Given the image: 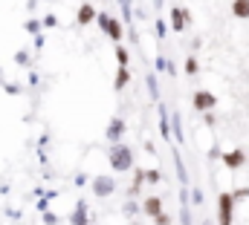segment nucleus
Here are the masks:
<instances>
[{
	"mask_svg": "<svg viewBox=\"0 0 249 225\" xmlns=\"http://www.w3.org/2000/svg\"><path fill=\"white\" fill-rule=\"evenodd\" d=\"M110 165H113V170H119V173H124V170L133 168V153H130V147L127 145H119V142H113V147H110Z\"/></svg>",
	"mask_w": 249,
	"mask_h": 225,
	"instance_id": "nucleus-1",
	"label": "nucleus"
},
{
	"mask_svg": "<svg viewBox=\"0 0 249 225\" xmlns=\"http://www.w3.org/2000/svg\"><path fill=\"white\" fill-rule=\"evenodd\" d=\"M191 104H194V110L209 112V110H214V107H217V96H214V93H209V90H197V93L191 96Z\"/></svg>",
	"mask_w": 249,
	"mask_h": 225,
	"instance_id": "nucleus-2",
	"label": "nucleus"
},
{
	"mask_svg": "<svg viewBox=\"0 0 249 225\" xmlns=\"http://www.w3.org/2000/svg\"><path fill=\"white\" fill-rule=\"evenodd\" d=\"M232 193H220L217 196V211H220V225H232Z\"/></svg>",
	"mask_w": 249,
	"mask_h": 225,
	"instance_id": "nucleus-3",
	"label": "nucleus"
},
{
	"mask_svg": "<svg viewBox=\"0 0 249 225\" xmlns=\"http://www.w3.org/2000/svg\"><path fill=\"white\" fill-rule=\"evenodd\" d=\"M220 159H223V165H226L229 170H238V168H244V162H247V156H244L241 150H229V153H223Z\"/></svg>",
	"mask_w": 249,
	"mask_h": 225,
	"instance_id": "nucleus-4",
	"label": "nucleus"
},
{
	"mask_svg": "<svg viewBox=\"0 0 249 225\" xmlns=\"http://www.w3.org/2000/svg\"><path fill=\"white\" fill-rule=\"evenodd\" d=\"M113 188H116V185H113V179H110V176H99V179L93 182V191H96L99 196H110V193H113Z\"/></svg>",
	"mask_w": 249,
	"mask_h": 225,
	"instance_id": "nucleus-5",
	"label": "nucleus"
},
{
	"mask_svg": "<svg viewBox=\"0 0 249 225\" xmlns=\"http://www.w3.org/2000/svg\"><path fill=\"white\" fill-rule=\"evenodd\" d=\"M188 23V12L186 9H171V26H174V32H183Z\"/></svg>",
	"mask_w": 249,
	"mask_h": 225,
	"instance_id": "nucleus-6",
	"label": "nucleus"
},
{
	"mask_svg": "<svg viewBox=\"0 0 249 225\" xmlns=\"http://www.w3.org/2000/svg\"><path fill=\"white\" fill-rule=\"evenodd\" d=\"M142 211H145L148 217H157V214L162 211V199H160V196H148V199L142 202Z\"/></svg>",
	"mask_w": 249,
	"mask_h": 225,
	"instance_id": "nucleus-7",
	"label": "nucleus"
},
{
	"mask_svg": "<svg viewBox=\"0 0 249 225\" xmlns=\"http://www.w3.org/2000/svg\"><path fill=\"white\" fill-rule=\"evenodd\" d=\"M122 136H124V118H113L110 127H107V139L110 142H119Z\"/></svg>",
	"mask_w": 249,
	"mask_h": 225,
	"instance_id": "nucleus-8",
	"label": "nucleus"
},
{
	"mask_svg": "<svg viewBox=\"0 0 249 225\" xmlns=\"http://www.w3.org/2000/svg\"><path fill=\"white\" fill-rule=\"evenodd\" d=\"M96 20V9L90 6V3H81V9H78V23L84 26V23H93Z\"/></svg>",
	"mask_w": 249,
	"mask_h": 225,
	"instance_id": "nucleus-9",
	"label": "nucleus"
},
{
	"mask_svg": "<svg viewBox=\"0 0 249 225\" xmlns=\"http://www.w3.org/2000/svg\"><path fill=\"white\" fill-rule=\"evenodd\" d=\"M232 15L241 17V20H249V0H235L232 3Z\"/></svg>",
	"mask_w": 249,
	"mask_h": 225,
	"instance_id": "nucleus-10",
	"label": "nucleus"
},
{
	"mask_svg": "<svg viewBox=\"0 0 249 225\" xmlns=\"http://www.w3.org/2000/svg\"><path fill=\"white\" fill-rule=\"evenodd\" d=\"M105 29H107V35H110L116 44L122 41V23H119V20H107V23H105Z\"/></svg>",
	"mask_w": 249,
	"mask_h": 225,
	"instance_id": "nucleus-11",
	"label": "nucleus"
},
{
	"mask_svg": "<svg viewBox=\"0 0 249 225\" xmlns=\"http://www.w3.org/2000/svg\"><path fill=\"white\" fill-rule=\"evenodd\" d=\"M127 84H130V72H127V66H119V72H116V84H113V87H116V90H124Z\"/></svg>",
	"mask_w": 249,
	"mask_h": 225,
	"instance_id": "nucleus-12",
	"label": "nucleus"
},
{
	"mask_svg": "<svg viewBox=\"0 0 249 225\" xmlns=\"http://www.w3.org/2000/svg\"><path fill=\"white\" fill-rule=\"evenodd\" d=\"M84 202H78V208H75V214H72V225H90L87 223V217H84Z\"/></svg>",
	"mask_w": 249,
	"mask_h": 225,
	"instance_id": "nucleus-13",
	"label": "nucleus"
},
{
	"mask_svg": "<svg viewBox=\"0 0 249 225\" xmlns=\"http://www.w3.org/2000/svg\"><path fill=\"white\" fill-rule=\"evenodd\" d=\"M171 153H174V162H177V176H180V182H188V176H186V165H183L180 153H177V150H171Z\"/></svg>",
	"mask_w": 249,
	"mask_h": 225,
	"instance_id": "nucleus-14",
	"label": "nucleus"
},
{
	"mask_svg": "<svg viewBox=\"0 0 249 225\" xmlns=\"http://www.w3.org/2000/svg\"><path fill=\"white\" fill-rule=\"evenodd\" d=\"M116 61H119V66H127V61H130V55H127V49L122 44H116Z\"/></svg>",
	"mask_w": 249,
	"mask_h": 225,
	"instance_id": "nucleus-15",
	"label": "nucleus"
},
{
	"mask_svg": "<svg viewBox=\"0 0 249 225\" xmlns=\"http://www.w3.org/2000/svg\"><path fill=\"white\" fill-rule=\"evenodd\" d=\"M142 176H145V182H160V179H162L160 170H142Z\"/></svg>",
	"mask_w": 249,
	"mask_h": 225,
	"instance_id": "nucleus-16",
	"label": "nucleus"
},
{
	"mask_svg": "<svg viewBox=\"0 0 249 225\" xmlns=\"http://www.w3.org/2000/svg\"><path fill=\"white\" fill-rule=\"evenodd\" d=\"M197 69H200L197 58H188V61H186V72H188V75H197Z\"/></svg>",
	"mask_w": 249,
	"mask_h": 225,
	"instance_id": "nucleus-17",
	"label": "nucleus"
},
{
	"mask_svg": "<svg viewBox=\"0 0 249 225\" xmlns=\"http://www.w3.org/2000/svg\"><path fill=\"white\" fill-rule=\"evenodd\" d=\"M180 220H183V225H191V214H188V205H183V211H180Z\"/></svg>",
	"mask_w": 249,
	"mask_h": 225,
	"instance_id": "nucleus-18",
	"label": "nucleus"
},
{
	"mask_svg": "<svg viewBox=\"0 0 249 225\" xmlns=\"http://www.w3.org/2000/svg\"><path fill=\"white\" fill-rule=\"evenodd\" d=\"M157 225H171V217H168V214H162V211H160V214H157Z\"/></svg>",
	"mask_w": 249,
	"mask_h": 225,
	"instance_id": "nucleus-19",
	"label": "nucleus"
},
{
	"mask_svg": "<svg viewBox=\"0 0 249 225\" xmlns=\"http://www.w3.org/2000/svg\"><path fill=\"white\" fill-rule=\"evenodd\" d=\"M174 136L183 142V130H180V115H174Z\"/></svg>",
	"mask_w": 249,
	"mask_h": 225,
	"instance_id": "nucleus-20",
	"label": "nucleus"
},
{
	"mask_svg": "<svg viewBox=\"0 0 249 225\" xmlns=\"http://www.w3.org/2000/svg\"><path fill=\"white\" fill-rule=\"evenodd\" d=\"M191 196H194V205H200V202H203V191H200V188H194V193H191Z\"/></svg>",
	"mask_w": 249,
	"mask_h": 225,
	"instance_id": "nucleus-21",
	"label": "nucleus"
}]
</instances>
